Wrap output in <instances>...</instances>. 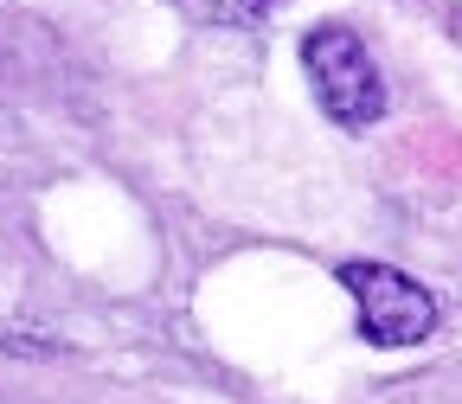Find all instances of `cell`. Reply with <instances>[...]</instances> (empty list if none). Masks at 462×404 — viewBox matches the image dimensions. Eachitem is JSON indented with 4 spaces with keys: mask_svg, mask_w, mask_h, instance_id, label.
Instances as JSON below:
<instances>
[{
    "mask_svg": "<svg viewBox=\"0 0 462 404\" xmlns=\"http://www.w3.org/2000/svg\"><path fill=\"white\" fill-rule=\"evenodd\" d=\"M302 71L321 96V109L334 115L340 129H373L379 115H385V78L373 65V51L360 45L354 26H315L302 39Z\"/></svg>",
    "mask_w": 462,
    "mask_h": 404,
    "instance_id": "1",
    "label": "cell"
},
{
    "mask_svg": "<svg viewBox=\"0 0 462 404\" xmlns=\"http://www.w3.org/2000/svg\"><path fill=\"white\" fill-rule=\"evenodd\" d=\"M340 282H346V296H354L360 334L373 346H418V340H430L437 302H430L424 282H411L392 263H340Z\"/></svg>",
    "mask_w": 462,
    "mask_h": 404,
    "instance_id": "2",
    "label": "cell"
},
{
    "mask_svg": "<svg viewBox=\"0 0 462 404\" xmlns=\"http://www.w3.org/2000/svg\"><path fill=\"white\" fill-rule=\"evenodd\" d=\"M199 7L212 14V20H225V26H251V20H263L276 0H199Z\"/></svg>",
    "mask_w": 462,
    "mask_h": 404,
    "instance_id": "3",
    "label": "cell"
}]
</instances>
